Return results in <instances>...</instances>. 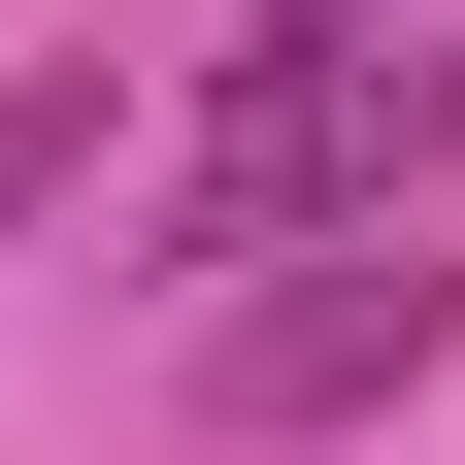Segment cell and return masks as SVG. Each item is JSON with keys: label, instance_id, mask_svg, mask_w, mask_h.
Segmentation results:
<instances>
[{"label": "cell", "instance_id": "obj_2", "mask_svg": "<svg viewBox=\"0 0 465 465\" xmlns=\"http://www.w3.org/2000/svg\"><path fill=\"white\" fill-rule=\"evenodd\" d=\"M399 366H465V266H432V232H332L300 300H232V332H200V432H366Z\"/></svg>", "mask_w": 465, "mask_h": 465}, {"label": "cell", "instance_id": "obj_3", "mask_svg": "<svg viewBox=\"0 0 465 465\" xmlns=\"http://www.w3.org/2000/svg\"><path fill=\"white\" fill-rule=\"evenodd\" d=\"M100 134H134V67H0V232L67 200V166H100Z\"/></svg>", "mask_w": 465, "mask_h": 465}, {"label": "cell", "instance_id": "obj_1", "mask_svg": "<svg viewBox=\"0 0 465 465\" xmlns=\"http://www.w3.org/2000/svg\"><path fill=\"white\" fill-rule=\"evenodd\" d=\"M399 166H465L432 67H366V34H232V100H200V166H166V232H200V266H266L300 200H399Z\"/></svg>", "mask_w": 465, "mask_h": 465}]
</instances>
